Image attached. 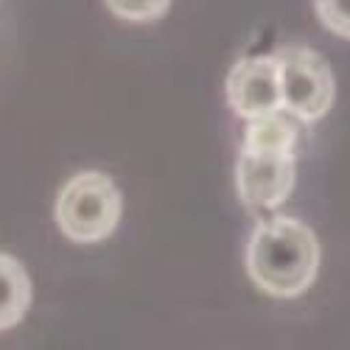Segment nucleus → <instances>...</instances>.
Wrapping results in <instances>:
<instances>
[{"mask_svg":"<svg viewBox=\"0 0 350 350\" xmlns=\"http://www.w3.org/2000/svg\"><path fill=\"white\" fill-rule=\"evenodd\" d=\"M227 104L244 121L283 109L280 70L275 56H250L232 65L227 73Z\"/></svg>","mask_w":350,"mask_h":350,"instance_id":"obj_5","label":"nucleus"},{"mask_svg":"<svg viewBox=\"0 0 350 350\" xmlns=\"http://www.w3.org/2000/svg\"><path fill=\"white\" fill-rule=\"evenodd\" d=\"M31 306V280L17 258L0 252V331L23 323Z\"/></svg>","mask_w":350,"mask_h":350,"instance_id":"obj_6","label":"nucleus"},{"mask_svg":"<svg viewBox=\"0 0 350 350\" xmlns=\"http://www.w3.org/2000/svg\"><path fill=\"white\" fill-rule=\"evenodd\" d=\"M236 180L247 208L275 211L295 188V152H267L241 146Z\"/></svg>","mask_w":350,"mask_h":350,"instance_id":"obj_4","label":"nucleus"},{"mask_svg":"<svg viewBox=\"0 0 350 350\" xmlns=\"http://www.w3.org/2000/svg\"><path fill=\"white\" fill-rule=\"evenodd\" d=\"M121 191L104 171H79L56 199V224L73 244H98L121 221Z\"/></svg>","mask_w":350,"mask_h":350,"instance_id":"obj_2","label":"nucleus"},{"mask_svg":"<svg viewBox=\"0 0 350 350\" xmlns=\"http://www.w3.org/2000/svg\"><path fill=\"white\" fill-rule=\"evenodd\" d=\"M314 9L328 31L350 40V0H314Z\"/></svg>","mask_w":350,"mask_h":350,"instance_id":"obj_9","label":"nucleus"},{"mask_svg":"<svg viewBox=\"0 0 350 350\" xmlns=\"http://www.w3.org/2000/svg\"><path fill=\"white\" fill-rule=\"evenodd\" d=\"M319 272V241L297 219L260 221L247 241V275L272 297L288 300L311 288Z\"/></svg>","mask_w":350,"mask_h":350,"instance_id":"obj_1","label":"nucleus"},{"mask_svg":"<svg viewBox=\"0 0 350 350\" xmlns=\"http://www.w3.org/2000/svg\"><path fill=\"white\" fill-rule=\"evenodd\" d=\"M275 59L280 70L283 109L306 124L319 121L334 107L336 96L334 73L325 56L306 45H288L275 53Z\"/></svg>","mask_w":350,"mask_h":350,"instance_id":"obj_3","label":"nucleus"},{"mask_svg":"<svg viewBox=\"0 0 350 350\" xmlns=\"http://www.w3.org/2000/svg\"><path fill=\"white\" fill-rule=\"evenodd\" d=\"M171 6V0H107V9L126 23H154Z\"/></svg>","mask_w":350,"mask_h":350,"instance_id":"obj_8","label":"nucleus"},{"mask_svg":"<svg viewBox=\"0 0 350 350\" xmlns=\"http://www.w3.org/2000/svg\"><path fill=\"white\" fill-rule=\"evenodd\" d=\"M244 146L267 152H295L297 146L295 115L286 109H275L269 115H260V118H250L244 132Z\"/></svg>","mask_w":350,"mask_h":350,"instance_id":"obj_7","label":"nucleus"}]
</instances>
